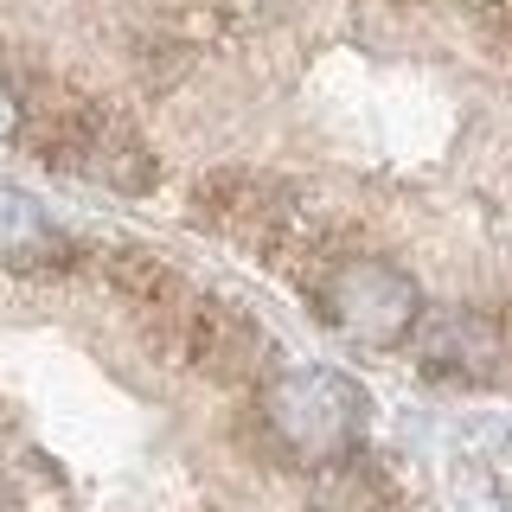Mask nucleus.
<instances>
[{
	"mask_svg": "<svg viewBox=\"0 0 512 512\" xmlns=\"http://www.w3.org/2000/svg\"><path fill=\"white\" fill-rule=\"evenodd\" d=\"M20 135L64 180H96L109 192H154V180H160V160L148 148V135L116 103H96V96L45 103Z\"/></svg>",
	"mask_w": 512,
	"mask_h": 512,
	"instance_id": "obj_1",
	"label": "nucleus"
},
{
	"mask_svg": "<svg viewBox=\"0 0 512 512\" xmlns=\"http://www.w3.org/2000/svg\"><path fill=\"white\" fill-rule=\"evenodd\" d=\"M256 416H263L269 442H276L288 461L320 468V461H340V455L359 448L372 404H365V391L346 372H333V365H295V372L263 378Z\"/></svg>",
	"mask_w": 512,
	"mask_h": 512,
	"instance_id": "obj_2",
	"label": "nucleus"
},
{
	"mask_svg": "<svg viewBox=\"0 0 512 512\" xmlns=\"http://www.w3.org/2000/svg\"><path fill=\"white\" fill-rule=\"evenodd\" d=\"M308 288L320 320L352 346H404L423 320V288L384 256H333Z\"/></svg>",
	"mask_w": 512,
	"mask_h": 512,
	"instance_id": "obj_3",
	"label": "nucleus"
},
{
	"mask_svg": "<svg viewBox=\"0 0 512 512\" xmlns=\"http://www.w3.org/2000/svg\"><path fill=\"white\" fill-rule=\"evenodd\" d=\"M167 352L180 365H192L199 378H212V384H263L269 359H276V346L256 327V314L237 308V301H224V295H192Z\"/></svg>",
	"mask_w": 512,
	"mask_h": 512,
	"instance_id": "obj_4",
	"label": "nucleus"
},
{
	"mask_svg": "<svg viewBox=\"0 0 512 512\" xmlns=\"http://www.w3.org/2000/svg\"><path fill=\"white\" fill-rule=\"evenodd\" d=\"M416 365L448 384H493L506 372V327L480 308H436L410 333Z\"/></svg>",
	"mask_w": 512,
	"mask_h": 512,
	"instance_id": "obj_5",
	"label": "nucleus"
},
{
	"mask_svg": "<svg viewBox=\"0 0 512 512\" xmlns=\"http://www.w3.org/2000/svg\"><path fill=\"white\" fill-rule=\"evenodd\" d=\"M0 263L20 276H58L77 263V244L52 224V212L7 180H0Z\"/></svg>",
	"mask_w": 512,
	"mask_h": 512,
	"instance_id": "obj_6",
	"label": "nucleus"
},
{
	"mask_svg": "<svg viewBox=\"0 0 512 512\" xmlns=\"http://www.w3.org/2000/svg\"><path fill=\"white\" fill-rule=\"evenodd\" d=\"M314 512H397V493L384 480V468H372L352 448V455L314 468Z\"/></svg>",
	"mask_w": 512,
	"mask_h": 512,
	"instance_id": "obj_7",
	"label": "nucleus"
},
{
	"mask_svg": "<svg viewBox=\"0 0 512 512\" xmlns=\"http://www.w3.org/2000/svg\"><path fill=\"white\" fill-rule=\"evenodd\" d=\"M20 128H26V103H20V96H13L7 84H0V141L20 135Z\"/></svg>",
	"mask_w": 512,
	"mask_h": 512,
	"instance_id": "obj_8",
	"label": "nucleus"
}]
</instances>
